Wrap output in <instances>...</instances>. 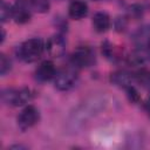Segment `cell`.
Instances as JSON below:
<instances>
[{
  "mask_svg": "<svg viewBox=\"0 0 150 150\" xmlns=\"http://www.w3.org/2000/svg\"><path fill=\"white\" fill-rule=\"evenodd\" d=\"M46 49V43L40 38H32L26 41H23L18 48H16V55L18 57L27 63L38 61L43 52Z\"/></svg>",
  "mask_w": 150,
  "mask_h": 150,
  "instance_id": "obj_1",
  "label": "cell"
},
{
  "mask_svg": "<svg viewBox=\"0 0 150 150\" xmlns=\"http://www.w3.org/2000/svg\"><path fill=\"white\" fill-rule=\"evenodd\" d=\"M33 97L32 90L29 88H7L1 93V100L8 105L20 107L27 104Z\"/></svg>",
  "mask_w": 150,
  "mask_h": 150,
  "instance_id": "obj_2",
  "label": "cell"
},
{
  "mask_svg": "<svg viewBox=\"0 0 150 150\" xmlns=\"http://www.w3.org/2000/svg\"><path fill=\"white\" fill-rule=\"evenodd\" d=\"M77 79H79L77 68L70 64L56 71L54 76V86L56 89L62 90V91L69 90L76 84Z\"/></svg>",
  "mask_w": 150,
  "mask_h": 150,
  "instance_id": "obj_3",
  "label": "cell"
},
{
  "mask_svg": "<svg viewBox=\"0 0 150 150\" xmlns=\"http://www.w3.org/2000/svg\"><path fill=\"white\" fill-rule=\"evenodd\" d=\"M95 52L88 46H81L76 48L70 56V64L75 68H88L95 63Z\"/></svg>",
  "mask_w": 150,
  "mask_h": 150,
  "instance_id": "obj_4",
  "label": "cell"
},
{
  "mask_svg": "<svg viewBox=\"0 0 150 150\" xmlns=\"http://www.w3.org/2000/svg\"><path fill=\"white\" fill-rule=\"evenodd\" d=\"M39 110L34 105H26L18 116V125L21 130H27L39 121Z\"/></svg>",
  "mask_w": 150,
  "mask_h": 150,
  "instance_id": "obj_5",
  "label": "cell"
},
{
  "mask_svg": "<svg viewBox=\"0 0 150 150\" xmlns=\"http://www.w3.org/2000/svg\"><path fill=\"white\" fill-rule=\"evenodd\" d=\"M33 8L29 0H16L13 5V19L18 23H26L32 18Z\"/></svg>",
  "mask_w": 150,
  "mask_h": 150,
  "instance_id": "obj_6",
  "label": "cell"
},
{
  "mask_svg": "<svg viewBox=\"0 0 150 150\" xmlns=\"http://www.w3.org/2000/svg\"><path fill=\"white\" fill-rule=\"evenodd\" d=\"M46 50L53 57H60L66 50V40L61 34L52 35L46 42Z\"/></svg>",
  "mask_w": 150,
  "mask_h": 150,
  "instance_id": "obj_7",
  "label": "cell"
},
{
  "mask_svg": "<svg viewBox=\"0 0 150 150\" xmlns=\"http://www.w3.org/2000/svg\"><path fill=\"white\" fill-rule=\"evenodd\" d=\"M55 74H56V69L52 61L41 62L35 70V77L40 82H47V81L54 80Z\"/></svg>",
  "mask_w": 150,
  "mask_h": 150,
  "instance_id": "obj_8",
  "label": "cell"
},
{
  "mask_svg": "<svg viewBox=\"0 0 150 150\" xmlns=\"http://www.w3.org/2000/svg\"><path fill=\"white\" fill-rule=\"evenodd\" d=\"M110 81H111L112 84H115V86H117L120 88H123V89H127V88L131 87L135 83L134 74L132 73H129L127 70H117V71H114L110 75Z\"/></svg>",
  "mask_w": 150,
  "mask_h": 150,
  "instance_id": "obj_9",
  "label": "cell"
},
{
  "mask_svg": "<svg viewBox=\"0 0 150 150\" xmlns=\"http://www.w3.org/2000/svg\"><path fill=\"white\" fill-rule=\"evenodd\" d=\"M68 13H69L70 18H73L75 20H80V19L87 16V14H88V5L82 0H74L69 5Z\"/></svg>",
  "mask_w": 150,
  "mask_h": 150,
  "instance_id": "obj_10",
  "label": "cell"
},
{
  "mask_svg": "<svg viewBox=\"0 0 150 150\" xmlns=\"http://www.w3.org/2000/svg\"><path fill=\"white\" fill-rule=\"evenodd\" d=\"M94 29L98 33H104L110 28V18L104 12H97L93 16Z\"/></svg>",
  "mask_w": 150,
  "mask_h": 150,
  "instance_id": "obj_11",
  "label": "cell"
},
{
  "mask_svg": "<svg viewBox=\"0 0 150 150\" xmlns=\"http://www.w3.org/2000/svg\"><path fill=\"white\" fill-rule=\"evenodd\" d=\"M134 74V80L135 83H137L138 86L143 87V88H148L150 87V70L145 67H139Z\"/></svg>",
  "mask_w": 150,
  "mask_h": 150,
  "instance_id": "obj_12",
  "label": "cell"
},
{
  "mask_svg": "<svg viewBox=\"0 0 150 150\" xmlns=\"http://www.w3.org/2000/svg\"><path fill=\"white\" fill-rule=\"evenodd\" d=\"M102 53L105 55L107 59L111 60V61H116L118 59H121L120 56V53L116 50V48L108 41H104L102 43Z\"/></svg>",
  "mask_w": 150,
  "mask_h": 150,
  "instance_id": "obj_13",
  "label": "cell"
},
{
  "mask_svg": "<svg viewBox=\"0 0 150 150\" xmlns=\"http://www.w3.org/2000/svg\"><path fill=\"white\" fill-rule=\"evenodd\" d=\"M13 18V6L7 4L5 0L0 1V19L1 22H6Z\"/></svg>",
  "mask_w": 150,
  "mask_h": 150,
  "instance_id": "obj_14",
  "label": "cell"
},
{
  "mask_svg": "<svg viewBox=\"0 0 150 150\" xmlns=\"http://www.w3.org/2000/svg\"><path fill=\"white\" fill-rule=\"evenodd\" d=\"M33 11L38 13H46L49 11V0H29Z\"/></svg>",
  "mask_w": 150,
  "mask_h": 150,
  "instance_id": "obj_15",
  "label": "cell"
},
{
  "mask_svg": "<svg viewBox=\"0 0 150 150\" xmlns=\"http://www.w3.org/2000/svg\"><path fill=\"white\" fill-rule=\"evenodd\" d=\"M11 67H12L11 60L5 54H1L0 55V74L2 76H5L11 70Z\"/></svg>",
  "mask_w": 150,
  "mask_h": 150,
  "instance_id": "obj_16",
  "label": "cell"
},
{
  "mask_svg": "<svg viewBox=\"0 0 150 150\" xmlns=\"http://www.w3.org/2000/svg\"><path fill=\"white\" fill-rule=\"evenodd\" d=\"M125 90H127V93H128L129 98H130L132 102H138V101H139V95H138V93H137V90L135 89V87H134V86H131V87L127 88Z\"/></svg>",
  "mask_w": 150,
  "mask_h": 150,
  "instance_id": "obj_17",
  "label": "cell"
},
{
  "mask_svg": "<svg viewBox=\"0 0 150 150\" xmlns=\"http://www.w3.org/2000/svg\"><path fill=\"white\" fill-rule=\"evenodd\" d=\"M4 40H5V30H4V29H1V40H0V42L2 43V42H4Z\"/></svg>",
  "mask_w": 150,
  "mask_h": 150,
  "instance_id": "obj_18",
  "label": "cell"
},
{
  "mask_svg": "<svg viewBox=\"0 0 150 150\" xmlns=\"http://www.w3.org/2000/svg\"><path fill=\"white\" fill-rule=\"evenodd\" d=\"M145 108H146V111H148V112H149V115H150V101L145 104Z\"/></svg>",
  "mask_w": 150,
  "mask_h": 150,
  "instance_id": "obj_19",
  "label": "cell"
}]
</instances>
